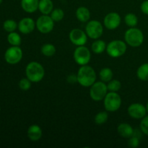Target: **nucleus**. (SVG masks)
I'll return each instance as SVG.
<instances>
[{"label":"nucleus","instance_id":"nucleus-8","mask_svg":"<svg viewBox=\"0 0 148 148\" xmlns=\"http://www.w3.org/2000/svg\"><path fill=\"white\" fill-rule=\"evenodd\" d=\"M91 59V53L89 49L85 46H78L74 52V59L77 64L81 66L87 65Z\"/></svg>","mask_w":148,"mask_h":148},{"label":"nucleus","instance_id":"nucleus-5","mask_svg":"<svg viewBox=\"0 0 148 148\" xmlns=\"http://www.w3.org/2000/svg\"><path fill=\"white\" fill-rule=\"evenodd\" d=\"M104 107L110 112H114L119 109L121 105V96L117 92H109L104 98Z\"/></svg>","mask_w":148,"mask_h":148},{"label":"nucleus","instance_id":"nucleus-27","mask_svg":"<svg viewBox=\"0 0 148 148\" xmlns=\"http://www.w3.org/2000/svg\"><path fill=\"white\" fill-rule=\"evenodd\" d=\"M108 90L110 92H118L121 88V83L118 79H111L107 85Z\"/></svg>","mask_w":148,"mask_h":148},{"label":"nucleus","instance_id":"nucleus-22","mask_svg":"<svg viewBox=\"0 0 148 148\" xmlns=\"http://www.w3.org/2000/svg\"><path fill=\"white\" fill-rule=\"evenodd\" d=\"M137 77L142 81H148V63L142 64L137 72Z\"/></svg>","mask_w":148,"mask_h":148},{"label":"nucleus","instance_id":"nucleus-19","mask_svg":"<svg viewBox=\"0 0 148 148\" xmlns=\"http://www.w3.org/2000/svg\"><path fill=\"white\" fill-rule=\"evenodd\" d=\"M76 17L79 21L86 23L90 18V12L85 7H79L76 11Z\"/></svg>","mask_w":148,"mask_h":148},{"label":"nucleus","instance_id":"nucleus-33","mask_svg":"<svg viewBox=\"0 0 148 148\" xmlns=\"http://www.w3.org/2000/svg\"><path fill=\"white\" fill-rule=\"evenodd\" d=\"M140 9H141V11L144 14L148 15V0H145V1L142 3L141 6H140Z\"/></svg>","mask_w":148,"mask_h":148},{"label":"nucleus","instance_id":"nucleus-10","mask_svg":"<svg viewBox=\"0 0 148 148\" xmlns=\"http://www.w3.org/2000/svg\"><path fill=\"white\" fill-rule=\"evenodd\" d=\"M23 58V51L19 46H12L7 49L4 53V59L8 64H16L21 61Z\"/></svg>","mask_w":148,"mask_h":148},{"label":"nucleus","instance_id":"nucleus-6","mask_svg":"<svg viewBox=\"0 0 148 148\" xmlns=\"http://www.w3.org/2000/svg\"><path fill=\"white\" fill-rule=\"evenodd\" d=\"M108 93L107 85L103 81L95 82L90 86V96L93 101H101L104 99L106 94Z\"/></svg>","mask_w":148,"mask_h":148},{"label":"nucleus","instance_id":"nucleus-28","mask_svg":"<svg viewBox=\"0 0 148 148\" xmlns=\"http://www.w3.org/2000/svg\"><path fill=\"white\" fill-rule=\"evenodd\" d=\"M108 114L106 111H101L98 114H97L95 116V122L96 124L101 125L103 124L108 121Z\"/></svg>","mask_w":148,"mask_h":148},{"label":"nucleus","instance_id":"nucleus-31","mask_svg":"<svg viewBox=\"0 0 148 148\" xmlns=\"http://www.w3.org/2000/svg\"><path fill=\"white\" fill-rule=\"evenodd\" d=\"M140 130L145 134L148 136V116H145L142 119L140 122Z\"/></svg>","mask_w":148,"mask_h":148},{"label":"nucleus","instance_id":"nucleus-32","mask_svg":"<svg viewBox=\"0 0 148 148\" xmlns=\"http://www.w3.org/2000/svg\"><path fill=\"white\" fill-rule=\"evenodd\" d=\"M130 140H129V142H128V144H129V146H130V147H132V148H136L137 147L139 146V145H140V140H139L138 137H135V136L133 135L132 137H131L130 138H129Z\"/></svg>","mask_w":148,"mask_h":148},{"label":"nucleus","instance_id":"nucleus-4","mask_svg":"<svg viewBox=\"0 0 148 148\" xmlns=\"http://www.w3.org/2000/svg\"><path fill=\"white\" fill-rule=\"evenodd\" d=\"M127 44L120 40H112L106 46L107 53L111 57L118 58L123 56L127 51Z\"/></svg>","mask_w":148,"mask_h":148},{"label":"nucleus","instance_id":"nucleus-1","mask_svg":"<svg viewBox=\"0 0 148 148\" xmlns=\"http://www.w3.org/2000/svg\"><path fill=\"white\" fill-rule=\"evenodd\" d=\"M78 83L83 87H90L96 79V73L91 66H82L77 72Z\"/></svg>","mask_w":148,"mask_h":148},{"label":"nucleus","instance_id":"nucleus-35","mask_svg":"<svg viewBox=\"0 0 148 148\" xmlns=\"http://www.w3.org/2000/svg\"><path fill=\"white\" fill-rule=\"evenodd\" d=\"M146 110H147V113L148 114V101H147V104H146Z\"/></svg>","mask_w":148,"mask_h":148},{"label":"nucleus","instance_id":"nucleus-34","mask_svg":"<svg viewBox=\"0 0 148 148\" xmlns=\"http://www.w3.org/2000/svg\"><path fill=\"white\" fill-rule=\"evenodd\" d=\"M67 82L70 84H74L76 83V82H78L77 81V75H75L74 74H72V75H69V76L67 77V79H66Z\"/></svg>","mask_w":148,"mask_h":148},{"label":"nucleus","instance_id":"nucleus-23","mask_svg":"<svg viewBox=\"0 0 148 148\" xmlns=\"http://www.w3.org/2000/svg\"><path fill=\"white\" fill-rule=\"evenodd\" d=\"M56 47L51 43H46L41 47V53L48 57L53 56L56 53Z\"/></svg>","mask_w":148,"mask_h":148},{"label":"nucleus","instance_id":"nucleus-9","mask_svg":"<svg viewBox=\"0 0 148 148\" xmlns=\"http://www.w3.org/2000/svg\"><path fill=\"white\" fill-rule=\"evenodd\" d=\"M38 30L42 33H49L52 31L54 27V21L52 20L51 16L43 14L38 18L36 23Z\"/></svg>","mask_w":148,"mask_h":148},{"label":"nucleus","instance_id":"nucleus-20","mask_svg":"<svg viewBox=\"0 0 148 148\" xmlns=\"http://www.w3.org/2000/svg\"><path fill=\"white\" fill-rule=\"evenodd\" d=\"M106 43L105 41L102 40H96L92 43L91 49L94 53L99 54V53H102L104 51L106 50Z\"/></svg>","mask_w":148,"mask_h":148},{"label":"nucleus","instance_id":"nucleus-13","mask_svg":"<svg viewBox=\"0 0 148 148\" xmlns=\"http://www.w3.org/2000/svg\"><path fill=\"white\" fill-rule=\"evenodd\" d=\"M104 25L108 30H115L121 24V17L117 12H110L104 18Z\"/></svg>","mask_w":148,"mask_h":148},{"label":"nucleus","instance_id":"nucleus-24","mask_svg":"<svg viewBox=\"0 0 148 148\" xmlns=\"http://www.w3.org/2000/svg\"><path fill=\"white\" fill-rule=\"evenodd\" d=\"M7 40L12 46H19L21 43V37L18 33L15 32H11L7 36Z\"/></svg>","mask_w":148,"mask_h":148},{"label":"nucleus","instance_id":"nucleus-17","mask_svg":"<svg viewBox=\"0 0 148 148\" xmlns=\"http://www.w3.org/2000/svg\"><path fill=\"white\" fill-rule=\"evenodd\" d=\"M39 0H21V7L25 12L33 13L38 10Z\"/></svg>","mask_w":148,"mask_h":148},{"label":"nucleus","instance_id":"nucleus-18","mask_svg":"<svg viewBox=\"0 0 148 148\" xmlns=\"http://www.w3.org/2000/svg\"><path fill=\"white\" fill-rule=\"evenodd\" d=\"M38 10L43 14H51L53 10V4L51 0H40Z\"/></svg>","mask_w":148,"mask_h":148},{"label":"nucleus","instance_id":"nucleus-3","mask_svg":"<svg viewBox=\"0 0 148 148\" xmlns=\"http://www.w3.org/2000/svg\"><path fill=\"white\" fill-rule=\"evenodd\" d=\"M124 39L126 43L132 47L140 46L144 42V35L141 30L137 27H131L125 32Z\"/></svg>","mask_w":148,"mask_h":148},{"label":"nucleus","instance_id":"nucleus-29","mask_svg":"<svg viewBox=\"0 0 148 148\" xmlns=\"http://www.w3.org/2000/svg\"><path fill=\"white\" fill-rule=\"evenodd\" d=\"M50 16L54 22H59L64 17V12L62 9L56 8L53 10V11L51 12Z\"/></svg>","mask_w":148,"mask_h":148},{"label":"nucleus","instance_id":"nucleus-36","mask_svg":"<svg viewBox=\"0 0 148 148\" xmlns=\"http://www.w3.org/2000/svg\"><path fill=\"white\" fill-rule=\"evenodd\" d=\"M2 1H3V0H0V4H1V3H2Z\"/></svg>","mask_w":148,"mask_h":148},{"label":"nucleus","instance_id":"nucleus-25","mask_svg":"<svg viewBox=\"0 0 148 148\" xmlns=\"http://www.w3.org/2000/svg\"><path fill=\"white\" fill-rule=\"evenodd\" d=\"M124 21H125L127 25H128L129 27H135L138 23V18L136 14H133V13H128L124 17Z\"/></svg>","mask_w":148,"mask_h":148},{"label":"nucleus","instance_id":"nucleus-7","mask_svg":"<svg viewBox=\"0 0 148 148\" xmlns=\"http://www.w3.org/2000/svg\"><path fill=\"white\" fill-rule=\"evenodd\" d=\"M85 31L88 37L92 39H98L103 35V27L101 22L95 20H90L87 23Z\"/></svg>","mask_w":148,"mask_h":148},{"label":"nucleus","instance_id":"nucleus-26","mask_svg":"<svg viewBox=\"0 0 148 148\" xmlns=\"http://www.w3.org/2000/svg\"><path fill=\"white\" fill-rule=\"evenodd\" d=\"M3 27L7 32L11 33V32H14L17 29V27H18V25L14 20H7L3 23Z\"/></svg>","mask_w":148,"mask_h":148},{"label":"nucleus","instance_id":"nucleus-37","mask_svg":"<svg viewBox=\"0 0 148 148\" xmlns=\"http://www.w3.org/2000/svg\"><path fill=\"white\" fill-rule=\"evenodd\" d=\"M0 111H1V108H0Z\"/></svg>","mask_w":148,"mask_h":148},{"label":"nucleus","instance_id":"nucleus-2","mask_svg":"<svg viewBox=\"0 0 148 148\" xmlns=\"http://www.w3.org/2000/svg\"><path fill=\"white\" fill-rule=\"evenodd\" d=\"M26 77L33 82H38L43 79L45 75L43 66L37 62H31L25 69Z\"/></svg>","mask_w":148,"mask_h":148},{"label":"nucleus","instance_id":"nucleus-30","mask_svg":"<svg viewBox=\"0 0 148 148\" xmlns=\"http://www.w3.org/2000/svg\"><path fill=\"white\" fill-rule=\"evenodd\" d=\"M19 87L22 90L27 91L31 87V81L28 79L27 77L23 78L19 82Z\"/></svg>","mask_w":148,"mask_h":148},{"label":"nucleus","instance_id":"nucleus-12","mask_svg":"<svg viewBox=\"0 0 148 148\" xmlns=\"http://www.w3.org/2000/svg\"><path fill=\"white\" fill-rule=\"evenodd\" d=\"M128 114L132 118L135 119H142L144 118L147 114L146 107L144 105L139 103H132L129 106Z\"/></svg>","mask_w":148,"mask_h":148},{"label":"nucleus","instance_id":"nucleus-21","mask_svg":"<svg viewBox=\"0 0 148 148\" xmlns=\"http://www.w3.org/2000/svg\"><path fill=\"white\" fill-rule=\"evenodd\" d=\"M113 74L112 70L108 67L103 68L99 72V77L101 81L104 82H108L110 80L113 79Z\"/></svg>","mask_w":148,"mask_h":148},{"label":"nucleus","instance_id":"nucleus-15","mask_svg":"<svg viewBox=\"0 0 148 148\" xmlns=\"http://www.w3.org/2000/svg\"><path fill=\"white\" fill-rule=\"evenodd\" d=\"M119 134L124 138H130L134 135V129L130 124L127 123H121L117 127Z\"/></svg>","mask_w":148,"mask_h":148},{"label":"nucleus","instance_id":"nucleus-14","mask_svg":"<svg viewBox=\"0 0 148 148\" xmlns=\"http://www.w3.org/2000/svg\"><path fill=\"white\" fill-rule=\"evenodd\" d=\"M34 20L30 17H25L18 23V29L20 33L23 34H29L34 30L36 27Z\"/></svg>","mask_w":148,"mask_h":148},{"label":"nucleus","instance_id":"nucleus-16","mask_svg":"<svg viewBox=\"0 0 148 148\" xmlns=\"http://www.w3.org/2000/svg\"><path fill=\"white\" fill-rule=\"evenodd\" d=\"M27 137L32 141H38L42 137V130L37 124L30 126L27 130Z\"/></svg>","mask_w":148,"mask_h":148},{"label":"nucleus","instance_id":"nucleus-11","mask_svg":"<svg viewBox=\"0 0 148 148\" xmlns=\"http://www.w3.org/2000/svg\"><path fill=\"white\" fill-rule=\"evenodd\" d=\"M69 36L71 42L75 46H84L88 41L87 34L80 29L75 28L72 30L69 33Z\"/></svg>","mask_w":148,"mask_h":148}]
</instances>
